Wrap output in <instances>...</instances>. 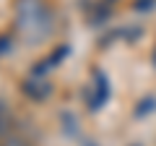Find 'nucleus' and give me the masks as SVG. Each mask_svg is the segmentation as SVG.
<instances>
[{
  "label": "nucleus",
  "mask_w": 156,
  "mask_h": 146,
  "mask_svg": "<svg viewBox=\"0 0 156 146\" xmlns=\"http://www.w3.org/2000/svg\"><path fill=\"white\" fill-rule=\"evenodd\" d=\"M16 31L26 45H39L52 34V13L44 0H16Z\"/></svg>",
  "instance_id": "f257e3e1"
},
{
  "label": "nucleus",
  "mask_w": 156,
  "mask_h": 146,
  "mask_svg": "<svg viewBox=\"0 0 156 146\" xmlns=\"http://www.w3.org/2000/svg\"><path fill=\"white\" fill-rule=\"evenodd\" d=\"M21 91L29 97V99L42 102V99H47V97L52 94V84L44 78V76H29V78H23Z\"/></svg>",
  "instance_id": "f03ea898"
},
{
  "label": "nucleus",
  "mask_w": 156,
  "mask_h": 146,
  "mask_svg": "<svg viewBox=\"0 0 156 146\" xmlns=\"http://www.w3.org/2000/svg\"><path fill=\"white\" fill-rule=\"evenodd\" d=\"M94 89H91V97H89V107L91 110H99L101 104L107 102V97H109V86H107V78H104V73H94Z\"/></svg>",
  "instance_id": "7ed1b4c3"
},
{
  "label": "nucleus",
  "mask_w": 156,
  "mask_h": 146,
  "mask_svg": "<svg viewBox=\"0 0 156 146\" xmlns=\"http://www.w3.org/2000/svg\"><path fill=\"white\" fill-rule=\"evenodd\" d=\"M8 125H11V115H8V107L0 102V136L8 130Z\"/></svg>",
  "instance_id": "20e7f679"
},
{
  "label": "nucleus",
  "mask_w": 156,
  "mask_h": 146,
  "mask_svg": "<svg viewBox=\"0 0 156 146\" xmlns=\"http://www.w3.org/2000/svg\"><path fill=\"white\" fill-rule=\"evenodd\" d=\"M0 146H31L26 138H21V136H5V138L0 141Z\"/></svg>",
  "instance_id": "39448f33"
},
{
  "label": "nucleus",
  "mask_w": 156,
  "mask_h": 146,
  "mask_svg": "<svg viewBox=\"0 0 156 146\" xmlns=\"http://www.w3.org/2000/svg\"><path fill=\"white\" fill-rule=\"evenodd\" d=\"M154 3H156V0H138L135 8H138V11H148V8H154Z\"/></svg>",
  "instance_id": "423d86ee"
},
{
  "label": "nucleus",
  "mask_w": 156,
  "mask_h": 146,
  "mask_svg": "<svg viewBox=\"0 0 156 146\" xmlns=\"http://www.w3.org/2000/svg\"><path fill=\"white\" fill-rule=\"evenodd\" d=\"M8 42H11V37H0V52H8V50H11Z\"/></svg>",
  "instance_id": "0eeeda50"
}]
</instances>
